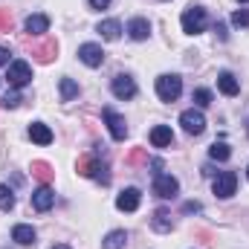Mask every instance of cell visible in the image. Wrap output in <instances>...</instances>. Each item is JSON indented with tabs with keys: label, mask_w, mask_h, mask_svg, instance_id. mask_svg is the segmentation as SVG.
Wrapping results in <instances>:
<instances>
[{
	"label": "cell",
	"mask_w": 249,
	"mask_h": 249,
	"mask_svg": "<svg viewBox=\"0 0 249 249\" xmlns=\"http://www.w3.org/2000/svg\"><path fill=\"white\" fill-rule=\"evenodd\" d=\"M78 174H84V177H93V180H96V183H102V186H107V183H110L107 165H105L99 157H93V154H84V157L78 160Z\"/></svg>",
	"instance_id": "1"
},
{
	"label": "cell",
	"mask_w": 249,
	"mask_h": 249,
	"mask_svg": "<svg viewBox=\"0 0 249 249\" xmlns=\"http://www.w3.org/2000/svg\"><path fill=\"white\" fill-rule=\"evenodd\" d=\"M183 93V78L180 75H160L157 78V96L162 102H177Z\"/></svg>",
	"instance_id": "2"
},
{
	"label": "cell",
	"mask_w": 249,
	"mask_h": 249,
	"mask_svg": "<svg viewBox=\"0 0 249 249\" xmlns=\"http://www.w3.org/2000/svg\"><path fill=\"white\" fill-rule=\"evenodd\" d=\"M183 32L188 35H197V32H203L206 29V23H209V18H206V9H200V6H188L186 12H183Z\"/></svg>",
	"instance_id": "3"
},
{
	"label": "cell",
	"mask_w": 249,
	"mask_h": 249,
	"mask_svg": "<svg viewBox=\"0 0 249 249\" xmlns=\"http://www.w3.org/2000/svg\"><path fill=\"white\" fill-rule=\"evenodd\" d=\"M6 81H9L12 90L26 87V84L32 81V67H29L26 61H12L9 64V72H6Z\"/></svg>",
	"instance_id": "4"
},
{
	"label": "cell",
	"mask_w": 249,
	"mask_h": 249,
	"mask_svg": "<svg viewBox=\"0 0 249 249\" xmlns=\"http://www.w3.org/2000/svg\"><path fill=\"white\" fill-rule=\"evenodd\" d=\"M177 191H180L177 177H171V174H157V177H154V194H157L160 200H168V197H174Z\"/></svg>",
	"instance_id": "5"
},
{
	"label": "cell",
	"mask_w": 249,
	"mask_h": 249,
	"mask_svg": "<svg viewBox=\"0 0 249 249\" xmlns=\"http://www.w3.org/2000/svg\"><path fill=\"white\" fill-rule=\"evenodd\" d=\"M212 188H214V194H217V197H223V200H226V197H232V194H235V188H238V174H235V171H223V174H217Z\"/></svg>",
	"instance_id": "6"
},
{
	"label": "cell",
	"mask_w": 249,
	"mask_h": 249,
	"mask_svg": "<svg viewBox=\"0 0 249 249\" xmlns=\"http://www.w3.org/2000/svg\"><path fill=\"white\" fill-rule=\"evenodd\" d=\"M102 116H105V122H107V127H110V136H113L116 142H122L124 136H127V124H124V119L113 110V107H105Z\"/></svg>",
	"instance_id": "7"
},
{
	"label": "cell",
	"mask_w": 249,
	"mask_h": 249,
	"mask_svg": "<svg viewBox=\"0 0 249 249\" xmlns=\"http://www.w3.org/2000/svg\"><path fill=\"white\" fill-rule=\"evenodd\" d=\"M180 124H183V130L191 133V136H200V133L206 130V119H203V113H200V110H183Z\"/></svg>",
	"instance_id": "8"
},
{
	"label": "cell",
	"mask_w": 249,
	"mask_h": 249,
	"mask_svg": "<svg viewBox=\"0 0 249 249\" xmlns=\"http://www.w3.org/2000/svg\"><path fill=\"white\" fill-rule=\"evenodd\" d=\"M78 58L87 64V67H102L105 64V50L99 44H81L78 47Z\"/></svg>",
	"instance_id": "9"
},
{
	"label": "cell",
	"mask_w": 249,
	"mask_h": 249,
	"mask_svg": "<svg viewBox=\"0 0 249 249\" xmlns=\"http://www.w3.org/2000/svg\"><path fill=\"white\" fill-rule=\"evenodd\" d=\"M53 203H55V191L50 186H41V188L32 191V209H35V212H50Z\"/></svg>",
	"instance_id": "10"
},
{
	"label": "cell",
	"mask_w": 249,
	"mask_h": 249,
	"mask_svg": "<svg viewBox=\"0 0 249 249\" xmlns=\"http://www.w3.org/2000/svg\"><path fill=\"white\" fill-rule=\"evenodd\" d=\"M110 90H113V96L116 99H133L136 96V81L130 78V75H116L113 78V84H110Z\"/></svg>",
	"instance_id": "11"
},
{
	"label": "cell",
	"mask_w": 249,
	"mask_h": 249,
	"mask_svg": "<svg viewBox=\"0 0 249 249\" xmlns=\"http://www.w3.org/2000/svg\"><path fill=\"white\" fill-rule=\"evenodd\" d=\"M139 203H142L139 188H124L122 194L116 197V209H119V212H136V209H139Z\"/></svg>",
	"instance_id": "12"
},
{
	"label": "cell",
	"mask_w": 249,
	"mask_h": 249,
	"mask_svg": "<svg viewBox=\"0 0 249 249\" xmlns=\"http://www.w3.org/2000/svg\"><path fill=\"white\" fill-rule=\"evenodd\" d=\"M55 53H58V44H55V41H44V44L32 47V58L38 64H50L55 58Z\"/></svg>",
	"instance_id": "13"
},
{
	"label": "cell",
	"mask_w": 249,
	"mask_h": 249,
	"mask_svg": "<svg viewBox=\"0 0 249 249\" xmlns=\"http://www.w3.org/2000/svg\"><path fill=\"white\" fill-rule=\"evenodd\" d=\"M29 171H32V177H35V180H38L41 186H50V183H53V177H55L53 165H50V162H44V160H35Z\"/></svg>",
	"instance_id": "14"
},
{
	"label": "cell",
	"mask_w": 249,
	"mask_h": 249,
	"mask_svg": "<svg viewBox=\"0 0 249 249\" xmlns=\"http://www.w3.org/2000/svg\"><path fill=\"white\" fill-rule=\"evenodd\" d=\"M12 241H15L18 247H35V229L26 226V223H18V226L12 229Z\"/></svg>",
	"instance_id": "15"
},
{
	"label": "cell",
	"mask_w": 249,
	"mask_h": 249,
	"mask_svg": "<svg viewBox=\"0 0 249 249\" xmlns=\"http://www.w3.org/2000/svg\"><path fill=\"white\" fill-rule=\"evenodd\" d=\"M171 142H174V133H171L168 124H157V127L151 130V145H154V148H168Z\"/></svg>",
	"instance_id": "16"
},
{
	"label": "cell",
	"mask_w": 249,
	"mask_h": 249,
	"mask_svg": "<svg viewBox=\"0 0 249 249\" xmlns=\"http://www.w3.org/2000/svg\"><path fill=\"white\" fill-rule=\"evenodd\" d=\"M127 35H130L133 41H145V38L151 35V23H148L145 18H133V20L127 23Z\"/></svg>",
	"instance_id": "17"
},
{
	"label": "cell",
	"mask_w": 249,
	"mask_h": 249,
	"mask_svg": "<svg viewBox=\"0 0 249 249\" xmlns=\"http://www.w3.org/2000/svg\"><path fill=\"white\" fill-rule=\"evenodd\" d=\"M151 226H154V232H171V229H174L171 212H168V209H157L154 217H151Z\"/></svg>",
	"instance_id": "18"
},
{
	"label": "cell",
	"mask_w": 249,
	"mask_h": 249,
	"mask_svg": "<svg viewBox=\"0 0 249 249\" xmlns=\"http://www.w3.org/2000/svg\"><path fill=\"white\" fill-rule=\"evenodd\" d=\"M29 136H32V142H38V145H50V142H53V130H50L44 122L29 124Z\"/></svg>",
	"instance_id": "19"
},
{
	"label": "cell",
	"mask_w": 249,
	"mask_h": 249,
	"mask_svg": "<svg viewBox=\"0 0 249 249\" xmlns=\"http://www.w3.org/2000/svg\"><path fill=\"white\" fill-rule=\"evenodd\" d=\"M217 87H220L223 96H238V90H241V84H238V78L232 72H220L217 75Z\"/></svg>",
	"instance_id": "20"
},
{
	"label": "cell",
	"mask_w": 249,
	"mask_h": 249,
	"mask_svg": "<svg viewBox=\"0 0 249 249\" xmlns=\"http://www.w3.org/2000/svg\"><path fill=\"white\" fill-rule=\"evenodd\" d=\"M47 29H50V18H47V15H29V18H26V32L44 35Z\"/></svg>",
	"instance_id": "21"
},
{
	"label": "cell",
	"mask_w": 249,
	"mask_h": 249,
	"mask_svg": "<svg viewBox=\"0 0 249 249\" xmlns=\"http://www.w3.org/2000/svg\"><path fill=\"white\" fill-rule=\"evenodd\" d=\"M99 35H102L105 41H116V38L122 35V23H119V20H102V23H99Z\"/></svg>",
	"instance_id": "22"
},
{
	"label": "cell",
	"mask_w": 249,
	"mask_h": 249,
	"mask_svg": "<svg viewBox=\"0 0 249 249\" xmlns=\"http://www.w3.org/2000/svg\"><path fill=\"white\" fill-rule=\"evenodd\" d=\"M124 244H127L124 229H113V232H107V238L102 241V247L105 249H124Z\"/></svg>",
	"instance_id": "23"
},
{
	"label": "cell",
	"mask_w": 249,
	"mask_h": 249,
	"mask_svg": "<svg viewBox=\"0 0 249 249\" xmlns=\"http://www.w3.org/2000/svg\"><path fill=\"white\" fill-rule=\"evenodd\" d=\"M209 157H212V160H217V162H226V160L232 157V148H229L226 142H214V145L209 148Z\"/></svg>",
	"instance_id": "24"
},
{
	"label": "cell",
	"mask_w": 249,
	"mask_h": 249,
	"mask_svg": "<svg viewBox=\"0 0 249 249\" xmlns=\"http://www.w3.org/2000/svg\"><path fill=\"white\" fill-rule=\"evenodd\" d=\"M58 90H61V99H64V102H72V99L78 96V84H75L72 78H61Z\"/></svg>",
	"instance_id": "25"
},
{
	"label": "cell",
	"mask_w": 249,
	"mask_h": 249,
	"mask_svg": "<svg viewBox=\"0 0 249 249\" xmlns=\"http://www.w3.org/2000/svg\"><path fill=\"white\" fill-rule=\"evenodd\" d=\"M15 209V194L9 186H0V212H12Z\"/></svg>",
	"instance_id": "26"
},
{
	"label": "cell",
	"mask_w": 249,
	"mask_h": 249,
	"mask_svg": "<svg viewBox=\"0 0 249 249\" xmlns=\"http://www.w3.org/2000/svg\"><path fill=\"white\" fill-rule=\"evenodd\" d=\"M20 102H23V96H20V93H18V90H9V93H6V96H3V102H0V105H3V107H6V110H15V107H18V105H20Z\"/></svg>",
	"instance_id": "27"
},
{
	"label": "cell",
	"mask_w": 249,
	"mask_h": 249,
	"mask_svg": "<svg viewBox=\"0 0 249 249\" xmlns=\"http://www.w3.org/2000/svg\"><path fill=\"white\" fill-rule=\"evenodd\" d=\"M191 99H194V102H197V107H209V105H212V93H209V90H206V87H197V90H194V96H191Z\"/></svg>",
	"instance_id": "28"
},
{
	"label": "cell",
	"mask_w": 249,
	"mask_h": 249,
	"mask_svg": "<svg viewBox=\"0 0 249 249\" xmlns=\"http://www.w3.org/2000/svg\"><path fill=\"white\" fill-rule=\"evenodd\" d=\"M145 160H148V154H145V148H133V151L127 154V160H124V162H127V165H142Z\"/></svg>",
	"instance_id": "29"
},
{
	"label": "cell",
	"mask_w": 249,
	"mask_h": 249,
	"mask_svg": "<svg viewBox=\"0 0 249 249\" xmlns=\"http://www.w3.org/2000/svg\"><path fill=\"white\" fill-rule=\"evenodd\" d=\"M232 23H235V26H249V12L247 9H238V12L232 15Z\"/></svg>",
	"instance_id": "30"
},
{
	"label": "cell",
	"mask_w": 249,
	"mask_h": 249,
	"mask_svg": "<svg viewBox=\"0 0 249 249\" xmlns=\"http://www.w3.org/2000/svg\"><path fill=\"white\" fill-rule=\"evenodd\" d=\"M9 29H12V15L0 12V32H9Z\"/></svg>",
	"instance_id": "31"
},
{
	"label": "cell",
	"mask_w": 249,
	"mask_h": 249,
	"mask_svg": "<svg viewBox=\"0 0 249 249\" xmlns=\"http://www.w3.org/2000/svg\"><path fill=\"white\" fill-rule=\"evenodd\" d=\"M183 212H186V214H194V212H200V203H186V206H183Z\"/></svg>",
	"instance_id": "32"
},
{
	"label": "cell",
	"mask_w": 249,
	"mask_h": 249,
	"mask_svg": "<svg viewBox=\"0 0 249 249\" xmlns=\"http://www.w3.org/2000/svg\"><path fill=\"white\" fill-rule=\"evenodd\" d=\"M90 6H93V9H107L110 0H90Z\"/></svg>",
	"instance_id": "33"
},
{
	"label": "cell",
	"mask_w": 249,
	"mask_h": 249,
	"mask_svg": "<svg viewBox=\"0 0 249 249\" xmlns=\"http://www.w3.org/2000/svg\"><path fill=\"white\" fill-rule=\"evenodd\" d=\"M3 64H9V50H6V47H0V67H3Z\"/></svg>",
	"instance_id": "34"
},
{
	"label": "cell",
	"mask_w": 249,
	"mask_h": 249,
	"mask_svg": "<svg viewBox=\"0 0 249 249\" xmlns=\"http://www.w3.org/2000/svg\"><path fill=\"white\" fill-rule=\"evenodd\" d=\"M53 249H70V247H64V244H61V247H53Z\"/></svg>",
	"instance_id": "35"
},
{
	"label": "cell",
	"mask_w": 249,
	"mask_h": 249,
	"mask_svg": "<svg viewBox=\"0 0 249 249\" xmlns=\"http://www.w3.org/2000/svg\"><path fill=\"white\" fill-rule=\"evenodd\" d=\"M238 3H249V0H238Z\"/></svg>",
	"instance_id": "36"
},
{
	"label": "cell",
	"mask_w": 249,
	"mask_h": 249,
	"mask_svg": "<svg viewBox=\"0 0 249 249\" xmlns=\"http://www.w3.org/2000/svg\"><path fill=\"white\" fill-rule=\"evenodd\" d=\"M247 174H249V168H247Z\"/></svg>",
	"instance_id": "37"
}]
</instances>
